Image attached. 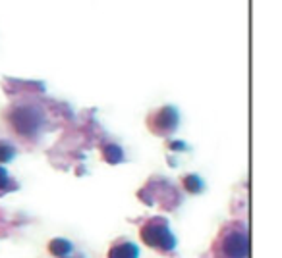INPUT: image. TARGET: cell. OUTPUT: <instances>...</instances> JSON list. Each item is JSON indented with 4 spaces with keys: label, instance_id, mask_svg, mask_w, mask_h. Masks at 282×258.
Instances as JSON below:
<instances>
[{
    "label": "cell",
    "instance_id": "1",
    "mask_svg": "<svg viewBox=\"0 0 282 258\" xmlns=\"http://www.w3.org/2000/svg\"><path fill=\"white\" fill-rule=\"evenodd\" d=\"M10 122L14 125V129L20 135L31 137V135L37 133L39 127L43 125V114L35 106H20V108H16L12 112Z\"/></svg>",
    "mask_w": 282,
    "mask_h": 258
},
{
    "label": "cell",
    "instance_id": "2",
    "mask_svg": "<svg viewBox=\"0 0 282 258\" xmlns=\"http://www.w3.org/2000/svg\"><path fill=\"white\" fill-rule=\"evenodd\" d=\"M141 239L149 247H156L163 250H172L176 247V237L165 224H149L141 230Z\"/></svg>",
    "mask_w": 282,
    "mask_h": 258
},
{
    "label": "cell",
    "instance_id": "7",
    "mask_svg": "<svg viewBox=\"0 0 282 258\" xmlns=\"http://www.w3.org/2000/svg\"><path fill=\"white\" fill-rule=\"evenodd\" d=\"M105 160H107L108 164L124 162V153H122V149L116 146V144H108V146H105Z\"/></svg>",
    "mask_w": 282,
    "mask_h": 258
},
{
    "label": "cell",
    "instance_id": "8",
    "mask_svg": "<svg viewBox=\"0 0 282 258\" xmlns=\"http://www.w3.org/2000/svg\"><path fill=\"white\" fill-rule=\"evenodd\" d=\"M184 185L190 193H201L203 191V181H201L197 175H187V177L184 179Z\"/></svg>",
    "mask_w": 282,
    "mask_h": 258
},
{
    "label": "cell",
    "instance_id": "11",
    "mask_svg": "<svg viewBox=\"0 0 282 258\" xmlns=\"http://www.w3.org/2000/svg\"><path fill=\"white\" fill-rule=\"evenodd\" d=\"M170 149H176V151H182V149H185V144H182V143H170Z\"/></svg>",
    "mask_w": 282,
    "mask_h": 258
},
{
    "label": "cell",
    "instance_id": "5",
    "mask_svg": "<svg viewBox=\"0 0 282 258\" xmlns=\"http://www.w3.org/2000/svg\"><path fill=\"white\" fill-rule=\"evenodd\" d=\"M108 258H139V249L134 243H122L114 249H110Z\"/></svg>",
    "mask_w": 282,
    "mask_h": 258
},
{
    "label": "cell",
    "instance_id": "6",
    "mask_svg": "<svg viewBox=\"0 0 282 258\" xmlns=\"http://www.w3.org/2000/svg\"><path fill=\"white\" fill-rule=\"evenodd\" d=\"M49 249L52 254H56V256H66L70 250H72V243L66 239H52L49 245Z\"/></svg>",
    "mask_w": 282,
    "mask_h": 258
},
{
    "label": "cell",
    "instance_id": "3",
    "mask_svg": "<svg viewBox=\"0 0 282 258\" xmlns=\"http://www.w3.org/2000/svg\"><path fill=\"white\" fill-rule=\"evenodd\" d=\"M223 250L228 258H247V252H249L247 237L243 233L234 231L223 241Z\"/></svg>",
    "mask_w": 282,
    "mask_h": 258
},
{
    "label": "cell",
    "instance_id": "10",
    "mask_svg": "<svg viewBox=\"0 0 282 258\" xmlns=\"http://www.w3.org/2000/svg\"><path fill=\"white\" fill-rule=\"evenodd\" d=\"M8 185H10L8 173H6V170H4V168H0V191H2V189H6Z\"/></svg>",
    "mask_w": 282,
    "mask_h": 258
},
{
    "label": "cell",
    "instance_id": "4",
    "mask_svg": "<svg viewBox=\"0 0 282 258\" xmlns=\"http://www.w3.org/2000/svg\"><path fill=\"white\" fill-rule=\"evenodd\" d=\"M153 125H155V131H159V133L174 131L176 127H178V112H176V108H172V106L163 108V110L155 116Z\"/></svg>",
    "mask_w": 282,
    "mask_h": 258
},
{
    "label": "cell",
    "instance_id": "9",
    "mask_svg": "<svg viewBox=\"0 0 282 258\" xmlns=\"http://www.w3.org/2000/svg\"><path fill=\"white\" fill-rule=\"evenodd\" d=\"M14 156H16L14 146H10V144L6 143H0V162H10Z\"/></svg>",
    "mask_w": 282,
    "mask_h": 258
}]
</instances>
